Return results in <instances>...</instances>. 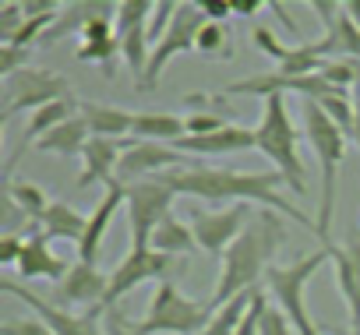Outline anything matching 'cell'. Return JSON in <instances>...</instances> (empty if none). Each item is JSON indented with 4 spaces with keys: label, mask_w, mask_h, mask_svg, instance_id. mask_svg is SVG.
<instances>
[{
    "label": "cell",
    "mask_w": 360,
    "mask_h": 335,
    "mask_svg": "<svg viewBox=\"0 0 360 335\" xmlns=\"http://www.w3.org/2000/svg\"><path fill=\"white\" fill-rule=\"evenodd\" d=\"M166 177L173 180V188L180 195H191V198H202V202H212V205H258L265 212L297 219L304 230H318L307 212H300L293 202L283 198L279 184H286V180L276 170L240 173V170H226V166L191 162V166H184V170H173Z\"/></svg>",
    "instance_id": "cell-1"
},
{
    "label": "cell",
    "mask_w": 360,
    "mask_h": 335,
    "mask_svg": "<svg viewBox=\"0 0 360 335\" xmlns=\"http://www.w3.org/2000/svg\"><path fill=\"white\" fill-rule=\"evenodd\" d=\"M286 240L283 230V216L276 212H255V219L248 223V230L237 237V244L219 258V275L212 286V310L226 307L230 300L258 289L272 268V258L279 251V244Z\"/></svg>",
    "instance_id": "cell-2"
},
{
    "label": "cell",
    "mask_w": 360,
    "mask_h": 335,
    "mask_svg": "<svg viewBox=\"0 0 360 335\" xmlns=\"http://www.w3.org/2000/svg\"><path fill=\"white\" fill-rule=\"evenodd\" d=\"M300 120H304V138L311 145V152L318 155V166H321V191H318V216H314V233L328 240L332 233V219H335V195H339V166H342V155H346V131L339 124H332L321 106L314 103H304L300 106Z\"/></svg>",
    "instance_id": "cell-3"
},
{
    "label": "cell",
    "mask_w": 360,
    "mask_h": 335,
    "mask_svg": "<svg viewBox=\"0 0 360 335\" xmlns=\"http://www.w3.org/2000/svg\"><path fill=\"white\" fill-rule=\"evenodd\" d=\"M300 131L286 110L283 96H269L262 103V120L255 127V148L272 162V170L286 180L293 195H307V166L300 159Z\"/></svg>",
    "instance_id": "cell-4"
},
{
    "label": "cell",
    "mask_w": 360,
    "mask_h": 335,
    "mask_svg": "<svg viewBox=\"0 0 360 335\" xmlns=\"http://www.w3.org/2000/svg\"><path fill=\"white\" fill-rule=\"evenodd\" d=\"M325 261H332V247L328 244H321L318 251H311V254H304V258H297L290 265H272L269 275H265V293L286 314V321L293 324V335H321L318 321L307 310V296L304 293H307L311 275Z\"/></svg>",
    "instance_id": "cell-5"
},
{
    "label": "cell",
    "mask_w": 360,
    "mask_h": 335,
    "mask_svg": "<svg viewBox=\"0 0 360 335\" xmlns=\"http://www.w3.org/2000/svg\"><path fill=\"white\" fill-rule=\"evenodd\" d=\"M212 303L180 293L173 279H162L152 293V303L141 321H134L138 335H202L212 321Z\"/></svg>",
    "instance_id": "cell-6"
},
{
    "label": "cell",
    "mask_w": 360,
    "mask_h": 335,
    "mask_svg": "<svg viewBox=\"0 0 360 335\" xmlns=\"http://www.w3.org/2000/svg\"><path fill=\"white\" fill-rule=\"evenodd\" d=\"M127 188V230H131V247H152V233L159 230L162 219L173 216V202L180 198V191L173 188L169 177H155V180H138V184H124Z\"/></svg>",
    "instance_id": "cell-7"
},
{
    "label": "cell",
    "mask_w": 360,
    "mask_h": 335,
    "mask_svg": "<svg viewBox=\"0 0 360 335\" xmlns=\"http://www.w3.org/2000/svg\"><path fill=\"white\" fill-rule=\"evenodd\" d=\"M71 85L64 74L43 71V67H25L4 81V96H0V120H11L18 113H36L57 99H68Z\"/></svg>",
    "instance_id": "cell-8"
},
{
    "label": "cell",
    "mask_w": 360,
    "mask_h": 335,
    "mask_svg": "<svg viewBox=\"0 0 360 335\" xmlns=\"http://www.w3.org/2000/svg\"><path fill=\"white\" fill-rule=\"evenodd\" d=\"M205 22H209V18L202 15L198 4H180V8H176V18H173L169 32L152 46L148 71H145V78H141V85H138L141 92H152V88L159 85V78H162V71L169 67L173 57H180V53H195V50H198V36H202Z\"/></svg>",
    "instance_id": "cell-9"
},
{
    "label": "cell",
    "mask_w": 360,
    "mask_h": 335,
    "mask_svg": "<svg viewBox=\"0 0 360 335\" xmlns=\"http://www.w3.org/2000/svg\"><path fill=\"white\" fill-rule=\"evenodd\" d=\"M191 162H202V159H191L184 152H176L173 145H159V141H127L124 148V159H120V170H117V180L120 184H138V180H155V177H166L173 170H184Z\"/></svg>",
    "instance_id": "cell-10"
},
{
    "label": "cell",
    "mask_w": 360,
    "mask_h": 335,
    "mask_svg": "<svg viewBox=\"0 0 360 335\" xmlns=\"http://www.w3.org/2000/svg\"><path fill=\"white\" fill-rule=\"evenodd\" d=\"M169 268H173V258H166V254H159V251H152V247H131L120 261H117V268L110 272V289H106V310H113L117 307V300H124L127 293H134L141 282H162L166 275H169Z\"/></svg>",
    "instance_id": "cell-11"
},
{
    "label": "cell",
    "mask_w": 360,
    "mask_h": 335,
    "mask_svg": "<svg viewBox=\"0 0 360 335\" xmlns=\"http://www.w3.org/2000/svg\"><path fill=\"white\" fill-rule=\"evenodd\" d=\"M106 289H110V272H103L99 265H85V261H75L71 272L64 275V282L53 286L50 293V303L60 307V310H75L85 307L89 314H106Z\"/></svg>",
    "instance_id": "cell-12"
},
{
    "label": "cell",
    "mask_w": 360,
    "mask_h": 335,
    "mask_svg": "<svg viewBox=\"0 0 360 335\" xmlns=\"http://www.w3.org/2000/svg\"><path fill=\"white\" fill-rule=\"evenodd\" d=\"M0 289L4 293H11V296H18L36 317H43L46 324H50V331L53 335H106V328H103V321H99V314H75V310H60V307H53L50 300H43L39 293H32L29 286H22L11 272L0 279Z\"/></svg>",
    "instance_id": "cell-13"
},
{
    "label": "cell",
    "mask_w": 360,
    "mask_h": 335,
    "mask_svg": "<svg viewBox=\"0 0 360 335\" xmlns=\"http://www.w3.org/2000/svg\"><path fill=\"white\" fill-rule=\"evenodd\" d=\"M248 223H251L248 205H223V209L191 216V230H195L198 247L209 251V254H219V258L237 244V237L248 230Z\"/></svg>",
    "instance_id": "cell-14"
},
{
    "label": "cell",
    "mask_w": 360,
    "mask_h": 335,
    "mask_svg": "<svg viewBox=\"0 0 360 335\" xmlns=\"http://www.w3.org/2000/svg\"><path fill=\"white\" fill-rule=\"evenodd\" d=\"M176 152H184V155H191V159H219V155H240V152H248V148H255V127H244V124H226V127H219V131H212V134H188V138H180L176 145H173Z\"/></svg>",
    "instance_id": "cell-15"
},
{
    "label": "cell",
    "mask_w": 360,
    "mask_h": 335,
    "mask_svg": "<svg viewBox=\"0 0 360 335\" xmlns=\"http://www.w3.org/2000/svg\"><path fill=\"white\" fill-rule=\"evenodd\" d=\"M131 141V138H127ZM127 141H113V138H89L85 152H82V173H78V188L89 191L96 184H117V170Z\"/></svg>",
    "instance_id": "cell-16"
},
{
    "label": "cell",
    "mask_w": 360,
    "mask_h": 335,
    "mask_svg": "<svg viewBox=\"0 0 360 335\" xmlns=\"http://www.w3.org/2000/svg\"><path fill=\"white\" fill-rule=\"evenodd\" d=\"M124 202H127V188H124L120 180H117V184H110V188L103 191L99 205L89 212L85 237L78 240V261H85V265H96V258H99V247H103V240H106V230H110V223H113L117 209H124Z\"/></svg>",
    "instance_id": "cell-17"
},
{
    "label": "cell",
    "mask_w": 360,
    "mask_h": 335,
    "mask_svg": "<svg viewBox=\"0 0 360 335\" xmlns=\"http://www.w3.org/2000/svg\"><path fill=\"white\" fill-rule=\"evenodd\" d=\"M332 272H335V286L346 300L349 321L356 328L360 324V233L356 230L346 237L342 247H332Z\"/></svg>",
    "instance_id": "cell-18"
},
{
    "label": "cell",
    "mask_w": 360,
    "mask_h": 335,
    "mask_svg": "<svg viewBox=\"0 0 360 335\" xmlns=\"http://www.w3.org/2000/svg\"><path fill=\"white\" fill-rule=\"evenodd\" d=\"M15 272H18L22 279H50V282L57 286V282H64V275L71 272V261H68V258H60V254H53L50 237L36 230V233L25 240V247H22V258H18Z\"/></svg>",
    "instance_id": "cell-19"
},
{
    "label": "cell",
    "mask_w": 360,
    "mask_h": 335,
    "mask_svg": "<svg viewBox=\"0 0 360 335\" xmlns=\"http://www.w3.org/2000/svg\"><path fill=\"white\" fill-rule=\"evenodd\" d=\"M82 113V103L75 99V96H68V99H57V103H50V106H43V110H36L32 117H29V124H25V131H22V141H18V152L11 155V162H8V177H11V170H15V162L25 155V148H36L39 145V138H46L50 131H57L64 120H71V117H78Z\"/></svg>",
    "instance_id": "cell-20"
},
{
    "label": "cell",
    "mask_w": 360,
    "mask_h": 335,
    "mask_svg": "<svg viewBox=\"0 0 360 335\" xmlns=\"http://www.w3.org/2000/svg\"><path fill=\"white\" fill-rule=\"evenodd\" d=\"M96 18H117V4H110V0H75V4H64L50 32L43 36V46H53L68 36H82Z\"/></svg>",
    "instance_id": "cell-21"
},
{
    "label": "cell",
    "mask_w": 360,
    "mask_h": 335,
    "mask_svg": "<svg viewBox=\"0 0 360 335\" xmlns=\"http://www.w3.org/2000/svg\"><path fill=\"white\" fill-rule=\"evenodd\" d=\"M82 117L92 131V138H113V141H127L134 131V113L120 110V106H106V103H82Z\"/></svg>",
    "instance_id": "cell-22"
},
{
    "label": "cell",
    "mask_w": 360,
    "mask_h": 335,
    "mask_svg": "<svg viewBox=\"0 0 360 335\" xmlns=\"http://www.w3.org/2000/svg\"><path fill=\"white\" fill-rule=\"evenodd\" d=\"M89 138H92V131H89L85 117L78 113V117L64 120L57 131H50L46 138H39V145H36V148H39V152H46V155H60V159H82V152H85Z\"/></svg>",
    "instance_id": "cell-23"
},
{
    "label": "cell",
    "mask_w": 360,
    "mask_h": 335,
    "mask_svg": "<svg viewBox=\"0 0 360 335\" xmlns=\"http://www.w3.org/2000/svg\"><path fill=\"white\" fill-rule=\"evenodd\" d=\"M85 226H89V216L68 202H50V209L39 219V233H46L50 240H71L75 247L85 237Z\"/></svg>",
    "instance_id": "cell-24"
},
{
    "label": "cell",
    "mask_w": 360,
    "mask_h": 335,
    "mask_svg": "<svg viewBox=\"0 0 360 335\" xmlns=\"http://www.w3.org/2000/svg\"><path fill=\"white\" fill-rule=\"evenodd\" d=\"M134 141H159V145H176L188 138V120L176 113H134Z\"/></svg>",
    "instance_id": "cell-25"
},
{
    "label": "cell",
    "mask_w": 360,
    "mask_h": 335,
    "mask_svg": "<svg viewBox=\"0 0 360 335\" xmlns=\"http://www.w3.org/2000/svg\"><path fill=\"white\" fill-rule=\"evenodd\" d=\"M195 247H198V240H195V230H191V223L176 219V216L162 219V223H159V230L152 233V251H159V254H166V258H176V254H191Z\"/></svg>",
    "instance_id": "cell-26"
},
{
    "label": "cell",
    "mask_w": 360,
    "mask_h": 335,
    "mask_svg": "<svg viewBox=\"0 0 360 335\" xmlns=\"http://www.w3.org/2000/svg\"><path fill=\"white\" fill-rule=\"evenodd\" d=\"M8 202L25 216V223H39L43 212L50 209V198H46L43 188L32 184V180H8Z\"/></svg>",
    "instance_id": "cell-27"
},
{
    "label": "cell",
    "mask_w": 360,
    "mask_h": 335,
    "mask_svg": "<svg viewBox=\"0 0 360 335\" xmlns=\"http://www.w3.org/2000/svg\"><path fill=\"white\" fill-rule=\"evenodd\" d=\"M258 289H262V286H258ZM258 289H251V293L230 300L226 307H219V310L212 314V321L205 324L202 335H237V328H240V321H244V314H248V307H251V300H255Z\"/></svg>",
    "instance_id": "cell-28"
},
{
    "label": "cell",
    "mask_w": 360,
    "mask_h": 335,
    "mask_svg": "<svg viewBox=\"0 0 360 335\" xmlns=\"http://www.w3.org/2000/svg\"><path fill=\"white\" fill-rule=\"evenodd\" d=\"M152 0H120L117 4V39L127 36V32H138V29H148V18H152Z\"/></svg>",
    "instance_id": "cell-29"
},
{
    "label": "cell",
    "mask_w": 360,
    "mask_h": 335,
    "mask_svg": "<svg viewBox=\"0 0 360 335\" xmlns=\"http://www.w3.org/2000/svg\"><path fill=\"white\" fill-rule=\"evenodd\" d=\"M75 57L82 64H99L103 67V78H113V57H120V39H103V43H82L75 50Z\"/></svg>",
    "instance_id": "cell-30"
},
{
    "label": "cell",
    "mask_w": 360,
    "mask_h": 335,
    "mask_svg": "<svg viewBox=\"0 0 360 335\" xmlns=\"http://www.w3.org/2000/svg\"><path fill=\"white\" fill-rule=\"evenodd\" d=\"M195 53H202V57H216V60L230 57V53H233V50H230V32H226L223 25H216V22H205Z\"/></svg>",
    "instance_id": "cell-31"
},
{
    "label": "cell",
    "mask_w": 360,
    "mask_h": 335,
    "mask_svg": "<svg viewBox=\"0 0 360 335\" xmlns=\"http://www.w3.org/2000/svg\"><path fill=\"white\" fill-rule=\"evenodd\" d=\"M176 8H180L176 0H159V4L152 8V18H148V29H145L152 46H155V43H159V39L169 32V25H173V18H176Z\"/></svg>",
    "instance_id": "cell-32"
},
{
    "label": "cell",
    "mask_w": 360,
    "mask_h": 335,
    "mask_svg": "<svg viewBox=\"0 0 360 335\" xmlns=\"http://www.w3.org/2000/svg\"><path fill=\"white\" fill-rule=\"evenodd\" d=\"M25 25V11H22V0H4L0 4V46L11 43Z\"/></svg>",
    "instance_id": "cell-33"
},
{
    "label": "cell",
    "mask_w": 360,
    "mask_h": 335,
    "mask_svg": "<svg viewBox=\"0 0 360 335\" xmlns=\"http://www.w3.org/2000/svg\"><path fill=\"white\" fill-rule=\"evenodd\" d=\"M251 43H255L262 53H269V57L276 60V67H283V64L290 60V53H293V46H283V43H279V39H276L269 29H262V25L251 32Z\"/></svg>",
    "instance_id": "cell-34"
},
{
    "label": "cell",
    "mask_w": 360,
    "mask_h": 335,
    "mask_svg": "<svg viewBox=\"0 0 360 335\" xmlns=\"http://www.w3.org/2000/svg\"><path fill=\"white\" fill-rule=\"evenodd\" d=\"M29 57H32V50H22V46H0V78H11V74H18V71H25L29 67Z\"/></svg>",
    "instance_id": "cell-35"
},
{
    "label": "cell",
    "mask_w": 360,
    "mask_h": 335,
    "mask_svg": "<svg viewBox=\"0 0 360 335\" xmlns=\"http://www.w3.org/2000/svg\"><path fill=\"white\" fill-rule=\"evenodd\" d=\"M265 307H269V293L258 289L255 300H251V307H248V314H244V321H240V328H237V335H262V314H265Z\"/></svg>",
    "instance_id": "cell-36"
},
{
    "label": "cell",
    "mask_w": 360,
    "mask_h": 335,
    "mask_svg": "<svg viewBox=\"0 0 360 335\" xmlns=\"http://www.w3.org/2000/svg\"><path fill=\"white\" fill-rule=\"evenodd\" d=\"M188 120V134H212V131H219V127H226L230 120L223 117V113H188L184 117Z\"/></svg>",
    "instance_id": "cell-37"
},
{
    "label": "cell",
    "mask_w": 360,
    "mask_h": 335,
    "mask_svg": "<svg viewBox=\"0 0 360 335\" xmlns=\"http://www.w3.org/2000/svg\"><path fill=\"white\" fill-rule=\"evenodd\" d=\"M0 335H53V331L43 317H18V321L0 324Z\"/></svg>",
    "instance_id": "cell-38"
},
{
    "label": "cell",
    "mask_w": 360,
    "mask_h": 335,
    "mask_svg": "<svg viewBox=\"0 0 360 335\" xmlns=\"http://www.w3.org/2000/svg\"><path fill=\"white\" fill-rule=\"evenodd\" d=\"M22 247H25V240H22V237L4 233V240H0V265H4V268H15V265H18V258H22Z\"/></svg>",
    "instance_id": "cell-39"
},
{
    "label": "cell",
    "mask_w": 360,
    "mask_h": 335,
    "mask_svg": "<svg viewBox=\"0 0 360 335\" xmlns=\"http://www.w3.org/2000/svg\"><path fill=\"white\" fill-rule=\"evenodd\" d=\"M103 328H106V335H138L134 321H127V317H124L117 307L103 314Z\"/></svg>",
    "instance_id": "cell-40"
},
{
    "label": "cell",
    "mask_w": 360,
    "mask_h": 335,
    "mask_svg": "<svg viewBox=\"0 0 360 335\" xmlns=\"http://www.w3.org/2000/svg\"><path fill=\"white\" fill-rule=\"evenodd\" d=\"M198 8H202V15H205L209 22H216V25H223V22L233 15V4H226V0H198Z\"/></svg>",
    "instance_id": "cell-41"
},
{
    "label": "cell",
    "mask_w": 360,
    "mask_h": 335,
    "mask_svg": "<svg viewBox=\"0 0 360 335\" xmlns=\"http://www.w3.org/2000/svg\"><path fill=\"white\" fill-rule=\"evenodd\" d=\"M262 8H269V4H258V0H237V4H233V15L251 18V15H258Z\"/></svg>",
    "instance_id": "cell-42"
},
{
    "label": "cell",
    "mask_w": 360,
    "mask_h": 335,
    "mask_svg": "<svg viewBox=\"0 0 360 335\" xmlns=\"http://www.w3.org/2000/svg\"><path fill=\"white\" fill-rule=\"evenodd\" d=\"M269 11H276V18H279V22H283V25L293 32V18L286 15V8H283V4H269Z\"/></svg>",
    "instance_id": "cell-43"
},
{
    "label": "cell",
    "mask_w": 360,
    "mask_h": 335,
    "mask_svg": "<svg viewBox=\"0 0 360 335\" xmlns=\"http://www.w3.org/2000/svg\"><path fill=\"white\" fill-rule=\"evenodd\" d=\"M353 103H356V131H353V141L360 145V78H356V88H353Z\"/></svg>",
    "instance_id": "cell-44"
},
{
    "label": "cell",
    "mask_w": 360,
    "mask_h": 335,
    "mask_svg": "<svg viewBox=\"0 0 360 335\" xmlns=\"http://www.w3.org/2000/svg\"><path fill=\"white\" fill-rule=\"evenodd\" d=\"M342 8H346V15L353 18V25L360 29V0H346V4H342Z\"/></svg>",
    "instance_id": "cell-45"
},
{
    "label": "cell",
    "mask_w": 360,
    "mask_h": 335,
    "mask_svg": "<svg viewBox=\"0 0 360 335\" xmlns=\"http://www.w3.org/2000/svg\"><path fill=\"white\" fill-rule=\"evenodd\" d=\"M339 335H360V324H356V328H349V331H339Z\"/></svg>",
    "instance_id": "cell-46"
}]
</instances>
